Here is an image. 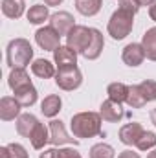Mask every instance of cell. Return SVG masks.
Returning <instances> with one entry per match:
<instances>
[{"label":"cell","instance_id":"6da1fadb","mask_svg":"<svg viewBox=\"0 0 156 158\" xmlns=\"http://www.w3.org/2000/svg\"><path fill=\"white\" fill-rule=\"evenodd\" d=\"M138 6L132 2V0H123L119 9L112 15L110 22H109V33L114 37V39H123L129 35L130 28H132V19H134V13H136Z\"/></svg>","mask_w":156,"mask_h":158},{"label":"cell","instance_id":"7a4b0ae2","mask_svg":"<svg viewBox=\"0 0 156 158\" xmlns=\"http://www.w3.org/2000/svg\"><path fill=\"white\" fill-rule=\"evenodd\" d=\"M72 131L77 138H90L101 134V119L94 112H81L72 118Z\"/></svg>","mask_w":156,"mask_h":158},{"label":"cell","instance_id":"3957f363","mask_svg":"<svg viewBox=\"0 0 156 158\" xmlns=\"http://www.w3.org/2000/svg\"><path fill=\"white\" fill-rule=\"evenodd\" d=\"M33 57V48L24 39L11 40L7 46V64L11 68H24Z\"/></svg>","mask_w":156,"mask_h":158},{"label":"cell","instance_id":"277c9868","mask_svg":"<svg viewBox=\"0 0 156 158\" xmlns=\"http://www.w3.org/2000/svg\"><path fill=\"white\" fill-rule=\"evenodd\" d=\"M156 99V83L154 81H143L142 85L130 86L129 88V96H127V103L134 109L143 107L147 101Z\"/></svg>","mask_w":156,"mask_h":158},{"label":"cell","instance_id":"5b68a950","mask_svg":"<svg viewBox=\"0 0 156 158\" xmlns=\"http://www.w3.org/2000/svg\"><path fill=\"white\" fill-rule=\"evenodd\" d=\"M68 46L72 50H76L79 53H84L92 42V28H84V26H74L68 33Z\"/></svg>","mask_w":156,"mask_h":158},{"label":"cell","instance_id":"8992f818","mask_svg":"<svg viewBox=\"0 0 156 158\" xmlns=\"http://www.w3.org/2000/svg\"><path fill=\"white\" fill-rule=\"evenodd\" d=\"M81 72H79V68L74 64V66H63V68H59V72H57V76H55V83L61 86V88H64V90H74V88H77L79 85H81Z\"/></svg>","mask_w":156,"mask_h":158},{"label":"cell","instance_id":"52a82bcc","mask_svg":"<svg viewBox=\"0 0 156 158\" xmlns=\"http://www.w3.org/2000/svg\"><path fill=\"white\" fill-rule=\"evenodd\" d=\"M59 33L50 26V28H42L35 33V39H37V44L44 50H50V52H55L59 48Z\"/></svg>","mask_w":156,"mask_h":158},{"label":"cell","instance_id":"ba28073f","mask_svg":"<svg viewBox=\"0 0 156 158\" xmlns=\"http://www.w3.org/2000/svg\"><path fill=\"white\" fill-rule=\"evenodd\" d=\"M50 142L53 145H63V143H77L76 138H70L64 131V125L57 119L50 123Z\"/></svg>","mask_w":156,"mask_h":158},{"label":"cell","instance_id":"9c48e42d","mask_svg":"<svg viewBox=\"0 0 156 158\" xmlns=\"http://www.w3.org/2000/svg\"><path fill=\"white\" fill-rule=\"evenodd\" d=\"M143 129H142V125L140 123H127L125 127H121V131H119V140L123 142V143H127V145H136L138 142H140V138L143 136Z\"/></svg>","mask_w":156,"mask_h":158},{"label":"cell","instance_id":"30bf717a","mask_svg":"<svg viewBox=\"0 0 156 158\" xmlns=\"http://www.w3.org/2000/svg\"><path fill=\"white\" fill-rule=\"evenodd\" d=\"M51 28H53L59 35L70 33V30L74 28V19H72V15L66 13V11H61V13L51 15Z\"/></svg>","mask_w":156,"mask_h":158},{"label":"cell","instance_id":"8fae6325","mask_svg":"<svg viewBox=\"0 0 156 158\" xmlns=\"http://www.w3.org/2000/svg\"><path fill=\"white\" fill-rule=\"evenodd\" d=\"M15 99L22 105V107H30L37 101V90L33 88L31 83H26L18 88H15Z\"/></svg>","mask_w":156,"mask_h":158},{"label":"cell","instance_id":"7c38bea8","mask_svg":"<svg viewBox=\"0 0 156 158\" xmlns=\"http://www.w3.org/2000/svg\"><path fill=\"white\" fill-rule=\"evenodd\" d=\"M37 125H39V119L33 114H20L18 119H17V131H18V134H22L26 138H31Z\"/></svg>","mask_w":156,"mask_h":158},{"label":"cell","instance_id":"4fadbf2b","mask_svg":"<svg viewBox=\"0 0 156 158\" xmlns=\"http://www.w3.org/2000/svg\"><path fill=\"white\" fill-rule=\"evenodd\" d=\"M145 57V50L142 44H129L125 50H123V61L129 64V66H138Z\"/></svg>","mask_w":156,"mask_h":158},{"label":"cell","instance_id":"5bb4252c","mask_svg":"<svg viewBox=\"0 0 156 158\" xmlns=\"http://www.w3.org/2000/svg\"><path fill=\"white\" fill-rule=\"evenodd\" d=\"M53 53H55V63L59 64V68H63V66H74L76 61H77V53L70 46H66V48L59 46Z\"/></svg>","mask_w":156,"mask_h":158},{"label":"cell","instance_id":"9a60e30c","mask_svg":"<svg viewBox=\"0 0 156 158\" xmlns=\"http://www.w3.org/2000/svg\"><path fill=\"white\" fill-rule=\"evenodd\" d=\"M20 103L15 99V98H2V101H0V118L2 119H13L17 114H18V110H20Z\"/></svg>","mask_w":156,"mask_h":158},{"label":"cell","instance_id":"2e32d148","mask_svg":"<svg viewBox=\"0 0 156 158\" xmlns=\"http://www.w3.org/2000/svg\"><path fill=\"white\" fill-rule=\"evenodd\" d=\"M101 50H103V35H101L97 30L92 28V42H90L88 50H86L83 55H84L86 59H97L99 53H101Z\"/></svg>","mask_w":156,"mask_h":158},{"label":"cell","instance_id":"e0dca14e","mask_svg":"<svg viewBox=\"0 0 156 158\" xmlns=\"http://www.w3.org/2000/svg\"><path fill=\"white\" fill-rule=\"evenodd\" d=\"M101 116L105 119H109V121H117V119L123 116V110H121L119 103L109 99V101H105L101 105Z\"/></svg>","mask_w":156,"mask_h":158},{"label":"cell","instance_id":"ac0fdd59","mask_svg":"<svg viewBox=\"0 0 156 158\" xmlns=\"http://www.w3.org/2000/svg\"><path fill=\"white\" fill-rule=\"evenodd\" d=\"M2 11L9 19H18L24 11V2L22 0H2Z\"/></svg>","mask_w":156,"mask_h":158},{"label":"cell","instance_id":"d6986e66","mask_svg":"<svg viewBox=\"0 0 156 158\" xmlns=\"http://www.w3.org/2000/svg\"><path fill=\"white\" fill-rule=\"evenodd\" d=\"M40 110H42L44 116L53 118L61 110V98L59 96H48V98H44V101L40 105Z\"/></svg>","mask_w":156,"mask_h":158},{"label":"cell","instance_id":"ffe728a7","mask_svg":"<svg viewBox=\"0 0 156 158\" xmlns=\"http://www.w3.org/2000/svg\"><path fill=\"white\" fill-rule=\"evenodd\" d=\"M142 46L145 50V55L151 61H156V28L147 30V33L143 35V44Z\"/></svg>","mask_w":156,"mask_h":158},{"label":"cell","instance_id":"44dd1931","mask_svg":"<svg viewBox=\"0 0 156 158\" xmlns=\"http://www.w3.org/2000/svg\"><path fill=\"white\" fill-rule=\"evenodd\" d=\"M31 70H33V74L37 76V77H51L53 74H55V70H53V64L50 63V61H46V59H37L33 64H31Z\"/></svg>","mask_w":156,"mask_h":158},{"label":"cell","instance_id":"7402d4cb","mask_svg":"<svg viewBox=\"0 0 156 158\" xmlns=\"http://www.w3.org/2000/svg\"><path fill=\"white\" fill-rule=\"evenodd\" d=\"M127 96H129V86H125L123 83H112L109 86V98L116 103L121 101H127Z\"/></svg>","mask_w":156,"mask_h":158},{"label":"cell","instance_id":"603a6c76","mask_svg":"<svg viewBox=\"0 0 156 158\" xmlns=\"http://www.w3.org/2000/svg\"><path fill=\"white\" fill-rule=\"evenodd\" d=\"M76 7H77L79 13L90 17V15H96V13L99 11V7H101V0H77Z\"/></svg>","mask_w":156,"mask_h":158},{"label":"cell","instance_id":"cb8c5ba5","mask_svg":"<svg viewBox=\"0 0 156 158\" xmlns=\"http://www.w3.org/2000/svg\"><path fill=\"white\" fill-rule=\"evenodd\" d=\"M46 17H48V7L42 6V4H37V6L30 7V11H28V20H30L31 24H40V22H44Z\"/></svg>","mask_w":156,"mask_h":158},{"label":"cell","instance_id":"d4e9b609","mask_svg":"<svg viewBox=\"0 0 156 158\" xmlns=\"http://www.w3.org/2000/svg\"><path fill=\"white\" fill-rule=\"evenodd\" d=\"M26 83H30V77H28L26 70L24 68H13L11 76H9V86L15 90V88L22 86V85H26Z\"/></svg>","mask_w":156,"mask_h":158},{"label":"cell","instance_id":"484cf974","mask_svg":"<svg viewBox=\"0 0 156 158\" xmlns=\"http://www.w3.org/2000/svg\"><path fill=\"white\" fill-rule=\"evenodd\" d=\"M31 143H33V147L35 149H40L46 142H50V138H48V129L42 125V123H39L37 125V129H35V132L31 134Z\"/></svg>","mask_w":156,"mask_h":158},{"label":"cell","instance_id":"4316f807","mask_svg":"<svg viewBox=\"0 0 156 158\" xmlns=\"http://www.w3.org/2000/svg\"><path fill=\"white\" fill-rule=\"evenodd\" d=\"M90 158H114V149L107 143H97L92 147Z\"/></svg>","mask_w":156,"mask_h":158},{"label":"cell","instance_id":"83f0119b","mask_svg":"<svg viewBox=\"0 0 156 158\" xmlns=\"http://www.w3.org/2000/svg\"><path fill=\"white\" fill-rule=\"evenodd\" d=\"M142 151H145V149H149V147H154L156 145V136L153 132H143V136L140 138V142L136 143Z\"/></svg>","mask_w":156,"mask_h":158},{"label":"cell","instance_id":"f1b7e54d","mask_svg":"<svg viewBox=\"0 0 156 158\" xmlns=\"http://www.w3.org/2000/svg\"><path fill=\"white\" fill-rule=\"evenodd\" d=\"M7 149H9L11 158H28L26 149H24L22 145H18V143H9V145H7Z\"/></svg>","mask_w":156,"mask_h":158},{"label":"cell","instance_id":"f546056e","mask_svg":"<svg viewBox=\"0 0 156 158\" xmlns=\"http://www.w3.org/2000/svg\"><path fill=\"white\" fill-rule=\"evenodd\" d=\"M57 158H81L77 151L74 149H59L57 151Z\"/></svg>","mask_w":156,"mask_h":158},{"label":"cell","instance_id":"4dcf8cb0","mask_svg":"<svg viewBox=\"0 0 156 158\" xmlns=\"http://www.w3.org/2000/svg\"><path fill=\"white\" fill-rule=\"evenodd\" d=\"M40 158H57V149H50V151H44Z\"/></svg>","mask_w":156,"mask_h":158},{"label":"cell","instance_id":"1f68e13d","mask_svg":"<svg viewBox=\"0 0 156 158\" xmlns=\"http://www.w3.org/2000/svg\"><path fill=\"white\" fill-rule=\"evenodd\" d=\"M119 158H140L136 153H132V151H123L121 155H119Z\"/></svg>","mask_w":156,"mask_h":158},{"label":"cell","instance_id":"d6a6232c","mask_svg":"<svg viewBox=\"0 0 156 158\" xmlns=\"http://www.w3.org/2000/svg\"><path fill=\"white\" fill-rule=\"evenodd\" d=\"M132 2H134L136 6H151L154 0H132Z\"/></svg>","mask_w":156,"mask_h":158},{"label":"cell","instance_id":"836d02e7","mask_svg":"<svg viewBox=\"0 0 156 158\" xmlns=\"http://www.w3.org/2000/svg\"><path fill=\"white\" fill-rule=\"evenodd\" d=\"M0 155H2V158H11V155H9V149H7V147H2V149H0Z\"/></svg>","mask_w":156,"mask_h":158},{"label":"cell","instance_id":"e575fe53","mask_svg":"<svg viewBox=\"0 0 156 158\" xmlns=\"http://www.w3.org/2000/svg\"><path fill=\"white\" fill-rule=\"evenodd\" d=\"M61 2H63V0H44L46 6H59Z\"/></svg>","mask_w":156,"mask_h":158},{"label":"cell","instance_id":"d590c367","mask_svg":"<svg viewBox=\"0 0 156 158\" xmlns=\"http://www.w3.org/2000/svg\"><path fill=\"white\" fill-rule=\"evenodd\" d=\"M151 17L156 20V6H153V7H151Z\"/></svg>","mask_w":156,"mask_h":158},{"label":"cell","instance_id":"8d00e7d4","mask_svg":"<svg viewBox=\"0 0 156 158\" xmlns=\"http://www.w3.org/2000/svg\"><path fill=\"white\" fill-rule=\"evenodd\" d=\"M151 119H153V123L156 125V109L153 110V112H151Z\"/></svg>","mask_w":156,"mask_h":158},{"label":"cell","instance_id":"74e56055","mask_svg":"<svg viewBox=\"0 0 156 158\" xmlns=\"http://www.w3.org/2000/svg\"><path fill=\"white\" fill-rule=\"evenodd\" d=\"M147 158H156V151H153V153H151V155H149Z\"/></svg>","mask_w":156,"mask_h":158}]
</instances>
